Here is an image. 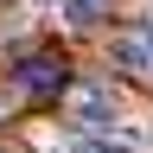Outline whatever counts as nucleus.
Returning <instances> with one entry per match:
<instances>
[{
  "label": "nucleus",
  "instance_id": "f257e3e1",
  "mask_svg": "<svg viewBox=\"0 0 153 153\" xmlns=\"http://www.w3.org/2000/svg\"><path fill=\"white\" fill-rule=\"evenodd\" d=\"M70 121L83 134H115L121 128V89H115L108 76H83V83L70 89Z\"/></svg>",
  "mask_w": 153,
  "mask_h": 153
},
{
  "label": "nucleus",
  "instance_id": "f03ea898",
  "mask_svg": "<svg viewBox=\"0 0 153 153\" xmlns=\"http://www.w3.org/2000/svg\"><path fill=\"white\" fill-rule=\"evenodd\" d=\"M57 83H64V64H57V57H26L19 89H57Z\"/></svg>",
  "mask_w": 153,
  "mask_h": 153
},
{
  "label": "nucleus",
  "instance_id": "7ed1b4c3",
  "mask_svg": "<svg viewBox=\"0 0 153 153\" xmlns=\"http://www.w3.org/2000/svg\"><path fill=\"white\" fill-rule=\"evenodd\" d=\"M89 7H96V13H102V7H108V0H89Z\"/></svg>",
  "mask_w": 153,
  "mask_h": 153
},
{
  "label": "nucleus",
  "instance_id": "20e7f679",
  "mask_svg": "<svg viewBox=\"0 0 153 153\" xmlns=\"http://www.w3.org/2000/svg\"><path fill=\"white\" fill-rule=\"evenodd\" d=\"M51 7H57V0H51ZM64 7H70V0H64Z\"/></svg>",
  "mask_w": 153,
  "mask_h": 153
}]
</instances>
